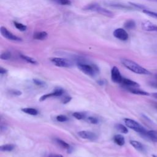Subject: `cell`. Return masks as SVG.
I'll use <instances>...</instances> for the list:
<instances>
[{"label": "cell", "instance_id": "6da1fadb", "mask_svg": "<svg viewBox=\"0 0 157 157\" xmlns=\"http://www.w3.org/2000/svg\"><path fill=\"white\" fill-rule=\"evenodd\" d=\"M121 63L127 69L134 73L145 75L150 74V72L148 70L131 59L124 58L121 59Z\"/></svg>", "mask_w": 157, "mask_h": 157}, {"label": "cell", "instance_id": "9c48e42d", "mask_svg": "<svg viewBox=\"0 0 157 157\" xmlns=\"http://www.w3.org/2000/svg\"><path fill=\"white\" fill-rule=\"evenodd\" d=\"M78 135L82 139L94 140L97 139V136L95 133L89 131H81L78 132Z\"/></svg>", "mask_w": 157, "mask_h": 157}, {"label": "cell", "instance_id": "7a4b0ae2", "mask_svg": "<svg viewBox=\"0 0 157 157\" xmlns=\"http://www.w3.org/2000/svg\"><path fill=\"white\" fill-rule=\"evenodd\" d=\"M84 10H91V11H94L102 15H104L105 17H113V13L112 12H111L110 10L102 7L100 6H99L97 4H89V5H86V6H85L83 7Z\"/></svg>", "mask_w": 157, "mask_h": 157}, {"label": "cell", "instance_id": "4dcf8cb0", "mask_svg": "<svg viewBox=\"0 0 157 157\" xmlns=\"http://www.w3.org/2000/svg\"><path fill=\"white\" fill-rule=\"evenodd\" d=\"M57 3L61 4V5H71V2L70 0H54Z\"/></svg>", "mask_w": 157, "mask_h": 157}, {"label": "cell", "instance_id": "e575fe53", "mask_svg": "<svg viewBox=\"0 0 157 157\" xmlns=\"http://www.w3.org/2000/svg\"><path fill=\"white\" fill-rule=\"evenodd\" d=\"M7 71L6 69H4V68H3L2 67H0V74H6V73H7Z\"/></svg>", "mask_w": 157, "mask_h": 157}, {"label": "cell", "instance_id": "8fae6325", "mask_svg": "<svg viewBox=\"0 0 157 157\" xmlns=\"http://www.w3.org/2000/svg\"><path fill=\"white\" fill-rule=\"evenodd\" d=\"M142 28L147 31H157V26L148 20L142 23Z\"/></svg>", "mask_w": 157, "mask_h": 157}, {"label": "cell", "instance_id": "cb8c5ba5", "mask_svg": "<svg viewBox=\"0 0 157 157\" xmlns=\"http://www.w3.org/2000/svg\"><path fill=\"white\" fill-rule=\"evenodd\" d=\"M109 6L116 7V8H119V9H131L132 8L129 6H127L126 5L118 4V3H110L109 4Z\"/></svg>", "mask_w": 157, "mask_h": 157}, {"label": "cell", "instance_id": "44dd1931", "mask_svg": "<svg viewBox=\"0 0 157 157\" xmlns=\"http://www.w3.org/2000/svg\"><path fill=\"white\" fill-rule=\"evenodd\" d=\"M20 57L25 61H26V62L29 63H31V64H37V62L36 59H34V58L30 57V56H26V55H20Z\"/></svg>", "mask_w": 157, "mask_h": 157}, {"label": "cell", "instance_id": "60d3db41", "mask_svg": "<svg viewBox=\"0 0 157 157\" xmlns=\"http://www.w3.org/2000/svg\"><path fill=\"white\" fill-rule=\"evenodd\" d=\"M156 108H157V107H156Z\"/></svg>", "mask_w": 157, "mask_h": 157}, {"label": "cell", "instance_id": "f1b7e54d", "mask_svg": "<svg viewBox=\"0 0 157 157\" xmlns=\"http://www.w3.org/2000/svg\"><path fill=\"white\" fill-rule=\"evenodd\" d=\"M56 119L58 121H59V122H64V121H66L68 118L66 116L64 115H57L56 117Z\"/></svg>", "mask_w": 157, "mask_h": 157}, {"label": "cell", "instance_id": "1f68e13d", "mask_svg": "<svg viewBox=\"0 0 157 157\" xmlns=\"http://www.w3.org/2000/svg\"><path fill=\"white\" fill-rule=\"evenodd\" d=\"M87 121L91 124H97L98 123V120L94 117H88L87 118Z\"/></svg>", "mask_w": 157, "mask_h": 157}, {"label": "cell", "instance_id": "ac0fdd59", "mask_svg": "<svg viewBox=\"0 0 157 157\" xmlns=\"http://www.w3.org/2000/svg\"><path fill=\"white\" fill-rule=\"evenodd\" d=\"M124 27L127 29H133L136 28V22L133 20H128L124 23Z\"/></svg>", "mask_w": 157, "mask_h": 157}, {"label": "cell", "instance_id": "30bf717a", "mask_svg": "<svg viewBox=\"0 0 157 157\" xmlns=\"http://www.w3.org/2000/svg\"><path fill=\"white\" fill-rule=\"evenodd\" d=\"M63 93H64V90L62 88H56V89H55V90L52 93H50L49 94H44V95L42 96L41 98H40V101H45L46 99H47L48 98H51V97L60 96L63 95Z\"/></svg>", "mask_w": 157, "mask_h": 157}, {"label": "cell", "instance_id": "603a6c76", "mask_svg": "<svg viewBox=\"0 0 157 157\" xmlns=\"http://www.w3.org/2000/svg\"><path fill=\"white\" fill-rule=\"evenodd\" d=\"M13 25L15 26V28L20 31H25L26 30L27 26L21 23H19L17 21H13Z\"/></svg>", "mask_w": 157, "mask_h": 157}, {"label": "cell", "instance_id": "836d02e7", "mask_svg": "<svg viewBox=\"0 0 157 157\" xmlns=\"http://www.w3.org/2000/svg\"><path fill=\"white\" fill-rule=\"evenodd\" d=\"M10 93L12 95H15V96H20L21 94V92L19 90H10Z\"/></svg>", "mask_w": 157, "mask_h": 157}, {"label": "cell", "instance_id": "ffe728a7", "mask_svg": "<svg viewBox=\"0 0 157 157\" xmlns=\"http://www.w3.org/2000/svg\"><path fill=\"white\" fill-rule=\"evenodd\" d=\"M15 148L14 145L13 144H5L0 147V150L2 151H11Z\"/></svg>", "mask_w": 157, "mask_h": 157}, {"label": "cell", "instance_id": "2e32d148", "mask_svg": "<svg viewBox=\"0 0 157 157\" xmlns=\"http://www.w3.org/2000/svg\"><path fill=\"white\" fill-rule=\"evenodd\" d=\"M113 140L119 146H123L125 143L124 137L120 134H116L113 137Z\"/></svg>", "mask_w": 157, "mask_h": 157}, {"label": "cell", "instance_id": "5b68a950", "mask_svg": "<svg viewBox=\"0 0 157 157\" xmlns=\"http://www.w3.org/2000/svg\"><path fill=\"white\" fill-rule=\"evenodd\" d=\"M50 61L56 66L62 67H69L72 66V63L66 58H52L50 59Z\"/></svg>", "mask_w": 157, "mask_h": 157}, {"label": "cell", "instance_id": "484cf974", "mask_svg": "<svg viewBox=\"0 0 157 157\" xmlns=\"http://www.w3.org/2000/svg\"><path fill=\"white\" fill-rule=\"evenodd\" d=\"M142 12H143L144 13H145V14H147V15H149V16H150V17H151L157 18V12H153V11H151V10H147V9H146L142 10Z\"/></svg>", "mask_w": 157, "mask_h": 157}, {"label": "cell", "instance_id": "277c9868", "mask_svg": "<svg viewBox=\"0 0 157 157\" xmlns=\"http://www.w3.org/2000/svg\"><path fill=\"white\" fill-rule=\"evenodd\" d=\"M124 121L127 127L140 133L141 134H143L147 132V130L141 124L134 120L130 118H124Z\"/></svg>", "mask_w": 157, "mask_h": 157}, {"label": "cell", "instance_id": "4fadbf2b", "mask_svg": "<svg viewBox=\"0 0 157 157\" xmlns=\"http://www.w3.org/2000/svg\"><path fill=\"white\" fill-rule=\"evenodd\" d=\"M128 90V91L133 94H139V95H143V96H148L150 95V94L144 90H140V89H137L136 87H129L127 88Z\"/></svg>", "mask_w": 157, "mask_h": 157}, {"label": "cell", "instance_id": "f35d334b", "mask_svg": "<svg viewBox=\"0 0 157 157\" xmlns=\"http://www.w3.org/2000/svg\"><path fill=\"white\" fill-rule=\"evenodd\" d=\"M55 157H63V156H61V155H57V156H56Z\"/></svg>", "mask_w": 157, "mask_h": 157}, {"label": "cell", "instance_id": "8992f818", "mask_svg": "<svg viewBox=\"0 0 157 157\" xmlns=\"http://www.w3.org/2000/svg\"><path fill=\"white\" fill-rule=\"evenodd\" d=\"M0 31H1V35L4 38H6L8 40H12V41H17V42H20L22 40V39L20 37L14 35L12 33L9 31L6 28H5L4 26L1 27Z\"/></svg>", "mask_w": 157, "mask_h": 157}, {"label": "cell", "instance_id": "74e56055", "mask_svg": "<svg viewBox=\"0 0 157 157\" xmlns=\"http://www.w3.org/2000/svg\"><path fill=\"white\" fill-rule=\"evenodd\" d=\"M152 95L155 97V98H157V93H152Z\"/></svg>", "mask_w": 157, "mask_h": 157}, {"label": "cell", "instance_id": "f546056e", "mask_svg": "<svg viewBox=\"0 0 157 157\" xmlns=\"http://www.w3.org/2000/svg\"><path fill=\"white\" fill-rule=\"evenodd\" d=\"M33 82L34 84H36V85L39 86H44L45 85V83L44 81L39 80V79H36V78L33 79Z\"/></svg>", "mask_w": 157, "mask_h": 157}, {"label": "cell", "instance_id": "e0dca14e", "mask_svg": "<svg viewBox=\"0 0 157 157\" xmlns=\"http://www.w3.org/2000/svg\"><path fill=\"white\" fill-rule=\"evenodd\" d=\"M130 144L134 148H136L137 150L140 151H144V147L142 145V144H141L140 142L136 141V140H130Z\"/></svg>", "mask_w": 157, "mask_h": 157}, {"label": "cell", "instance_id": "7402d4cb", "mask_svg": "<svg viewBox=\"0 0 157 157\" xmlns=\"http://www.w3.org/2000/svg\"><path fill=\"white\" fill-rule=\"evenodd\" d=\"M115 128L118 131H120V132H121L123 134H127L128 132V128L125 126H124L121 124H118L115 125Z\"/></svg>", "mask_w": 157, "mask_h": 157}, {"label": "cell", "instance_id": "83f0119b", "mask_svg": "<svg viewBox=\"0 0 157 157\" xmlns=\"http://www.w3.org/2000/svg\"><path fill=\"white\" fill-rule=\"evenodd\" d=\"M72 115H73V117H74L77 120H82V119L85 118V117L82 113L77 112L73 113Z\"/></svg>", "mask_w": 157, "mask_h": 157}, {"label": "cell", "instance_id": "3957f363", "mask_svg": "<svg viewBox=\"0 0 157 157\" xmlns=\"http://www.w3.org/2000/svg\"><path fill=\"white\" fill-rule=\"evenodd\" d=\"M77 67L82 72L90 76H94L98 71V68L96 66L86 63L78 62L77 63Z\"/></svg>", "mask_w": 157, "mask_h": 157}, {"label": "cell", "instance_id": "7c38bea8", "mask_svg": "<svg viewBox=\"0 0 157 157\" xmlns=\"http://www.w3.org/2000/svg\"><path fill=\"white\" fill-rule=\"evenodd\" d=\"M121 83H123V85L127 86L128 88L129 87H138L139 86V84L137 83V82L132 80H130V79H128V78H123V79H122V81H121Z\"/></svg>", "mask_w": 157, "mask_h": 157}, {"label": "cell", "instance_id": "52a82bcc", "mask_svg": "<svg viewBox=\"0 0 157 157\" xmlns=\"http://www.w3.org/2000/svg\"><path fill=\"white\" fill-rule=\"evenodd\" d=\"M113 35L115 38L122 41H126L129 38V35L126 31L121 28L115 29L113 33Z\"/></svg>", "mask_w": 157, "mask_h": 157}, {"label": "cell", "instance_id": "5bb4252c", "mask_svg": "<svg viewBox=\"0 0 157 157\" xmlns=\"http://www.w3.org/2000/svg\"><path fill=\"white\" fill-rule=\"evenodd\" d=\"M48 34L45 31H40L36 32L33 34V38L36 40H43L47 38Z\"/></svg>", "mask_w": 157, "mask_h": 157}, {"label": "cell", "instance_id": "4316f807", "mask_svg": "<svg viewBox=\"0 0 157 157\" xmlns=\"http://www.w3.org/2000/svg\"><path fill=\"white\" fill-rule=\"evenodd\" d=\"M11 57V53L10 52H5L1 55V59L3 60L9 59Z\"/></svg>", "mask_w": 157, "mask_h": 157}, {"label": "cell", "instance_id": "d4e9b609", "mask_svg": "<svg viewBox=\"0 0 157 157\" xmlns=\"http://www.w3.org/2000/svg\"><path fill=\"white\" fill-rule=\"evenodd\" d=\"M56 142L58 143V144H59L61 147H63V148H65V149H69V148H70V145L67 144V143H66V142H64V140H61V139H56Z\"/></svg>", "mask_w": 157, "mask_h": 157}, {"label": "cell", "instance_id": "d6a6232c", "mask_svg": "<svg viewBox=\"0 0 157 157\" xmlns=\"http://www.w3.org/2000/svg\"><path fill=\"white\" fill-rule=\"evenodd\" d=\"M71 97H70L69 96H66L61 99V101L63 104H67L71 100Z\"/></svg>", "mask_w": 157, "mask_h": 157}, {"label": "cell", "instance_id": "d6986e66", "mask_svg": "<svg viewBox=\"0 0 157 157\" xmlns=\"http://www.w3.org/2000/svg\"><path fill=\"white\" fill-rule=\"evenodd\" d=\"M21 111L27 114L31 115H36L38 114V111L36 109L33 108H29V107L23 108V109H21Z\"/></svg>", "mask_w": 157, "mask_h": 157}, {"label": "cell", "instance_id": "ba28073f", "mask_svg": "<svg viewBox=\"0 0 157 157\" xmlns=\"http://www.w3.org/2000/svg\"><path fill=\"white\" fill-rule=\"evenodd\" d=\"M111 78L112 80L117 83H121L123 77L120 72L118 68L116 66H113L111 70Z\"/></svg>", "mask_w": 157, "mask_h": 157}, {"label": "cell", "instance_id": "ab89813d", "mask_svg": "<svg viewBox=\"0 0 157 157\" xmlns=\"http://www.w3.org/2000/svg\"><path fill=\"white\" fill-rule=\"evenodd\" d=\"M155 1H157V0H155Z\"/></svg>", "mask_w": 157, "mask_h": 157}, {"label": "cell", "instance_id": "9a60e30c", "mask_svg": "<svg viewBox=\"0 0 157 157\" xmlns=\"http://www.w3.org/2000/svg\"><path fill=\"white\" fill-rule=\"evenodd\" d=\"M153 142H157V135L154 131H149L142 134Z\"/></svg>", "mask_w": 157, "mask_h": 157}, {"label": "cell", "instance_id": "8d00e7d4", "mask_svg": "<svg viewBox=\"0 0 157 157\" xmlns=\"http://www.w3.org/2000/svg\"><path fill=\"white\" fill-rule=\"evenodd\" d=\"M98 83L100 85H104V82L103 80H99V81L98 82Z\"/></svg>", "mask_w": 157, "mask_h": 157}, {"label": "cell", "instance_id": "d590c367", "mask_svg": "<svg viewBox=\"0 0 157 157\" xmlns=\"http://www.w3.org/2000/svg\"><path fill=\"white\" fill-rule=\"evenodd\" d=\"M151 85L153 87H155V88H157V82H153V83H150Z\"/></svg>", "mask_w": 157, "mask_h": 157}]
</instances>
